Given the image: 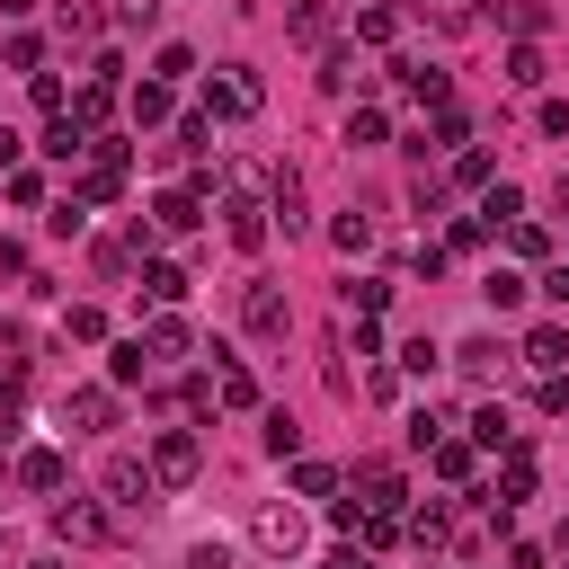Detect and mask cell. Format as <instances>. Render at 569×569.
I'll return each mask as SVG.
<instances>
[{
  "label": "cell",
  "instance_id": "obj_48",
  "mask_svg": "<svg viewBox=\"0 0 569 569\" xmlns=\"http://www.w3.org/2000/svg\"><path fill=\"white\" fill-rule=\"evenodd\" d=\"M27 89H36V107H44V116H71V107H62V80H53V71H36Z\"/></svg>",
  "mask_w": 569,
  "mask_h": 569
},
{
  "label": "cell",
  "instance_id": "obj_34",
  "mask_svg": "<svg viewBox=\"0 0 569 569\" xmlns=\"http://www.w3.org/2000/svg\"><path fill=\"white\" fill-rule=\"evenodd\" d=\"M142 373H151V347H142V338H124V347L107 356V382H142Z\"/></svg>",
  "mask_w": 569,
  "mask_h": 569
},
{
  "label": "cell",
  "instance_id": "obj_38",
  "mask_svg": "<svg viewBox=\"0 0 569 569\" xmlns=\"http://www.w3.org/2000/svg\"><path fill=\"white\" fill-rule=\"evenodd\" d=\"M187 71H196V53H187V44H160V53H151V80H169V89H178Z\"/></svg>",
  "mask_w": 569,
  "mask_h": 569
},
{
  "label": "cell",
  "instance_id": "obj_40",
  "mask_svg": "<svg viewBox=\"0 0 569 569\" xmlns=\"http://www.w3.org/2000/svg\"><path fill=\"white\" fill-rule=\"evenodd\" d=\"M507 240H516V258H542V249H551V231H542L533 213H525V222H507Z\"/></svg>",
  "mask_w": 569,
  "mask_h": 569
},
{
  "label": "cell",
  "instance_id": "obj_26",
  "mask_svg": "<svg viewBox=\"0 0 569 569\" xmlns=\"http://www.w3.org/2000/svg\"><path fill=\"white\" fill-rule=\"evenodd\" d=\"M124 196V169H80V187H71V204H116Z\"/></svg>",
  "mask_w": 569,
  "mask_h": 569
},
{
  "label": "cell",
  "instance_id": "obj_2",
  "mask_svg": "<svg viewBox=\"0 0 569 569\" xmlns=\"http://www.w3.org/2000/svg\"><path fill=\"white\" fill-rule=\"evenodd\" d=\"M151 471H160V489H187V480L204 471V445H196V427H160V436H151Z\"/></svg>",
  "mask_w": 569,
  "mask_h": 569
},
{
  "label": "cell",
  "instance_id": "obj_56",
  "mask_svg": "<svg viewBox=\"0 0 569 569\" xmlns=\"http://www.w3.org/2000/svg\"><path fill=\"white\" fill-rule=\"evenodd\" d=\"M0 169H18V133L9 124H0Z\"/></svg>",
  "mask_w": 569,
  "mask_h": 569
},
{
  "label": "cell",
  "instance_id": "obj_49",
  "mask_svg": "<svg viewBox=\"0 0 569 569\" xmlns=\"http://www.w3.org/2000/svg\"><path fill=\"white\" fill-rule=\"evenodd\" d=\"M178 151H213V116H187L178 124Z\"/></svg>",
  "mask_w": 569,
  "mask_h": 569
},
{
  "label": "cell",
  "instance_id": "obj_27",
  "mask_svg": "<svg viewBox=\"0 0 569 569\" xmlns=\"http://www.w3.org/2000/svg\"><path fill=\"white\" fill-rule=\"evenodd\" d=\"M267 213H276L284 231H302V222H311V213H302V178H293V169L276 178V196H267Z\"/></svg>",
  "mask_w": 569,
  "mask_h": 569
},
{
  "label": "cell",
  "instance_id": "obj_45",
  "mask_svg": "<svg viewBox=\"0 0 569 569\" xmlns=\"http://www.w3.org/2000/svg\"><path fill=\"white\" fill-rule=\"evenodd\" d=\"M0 62H9V71H36V62H44V44H36V36H9V44H0Z\"/></svg>",
  "mask_w": 569,
  "mask_h": 569
},
{
  "label": "cell",
  "instance_id": "obj_21",
  "mask_svg": "<svg viewBox=\"0 0 569 569\" xmlns=\"http://www.w3.org/2000/svg\"><path fill=\"white\" fill-rule=\"evenodd\" d=\"M462 427H471V445H480V453H507V445H516V427H507V409H498V400H489V409H471Z\"/></svg>",
  "mask_w": 569,
  "mask_h": 569
},
{
  "label": "cell",
  "instance_id": "obj_52",
  "mask_svg": "<svg viewBox=\"0 0 569 569\" xmlns=\"http://www.w3.org/2000/svg\"><path fill=\"white\" fill-rule=\"evenodd\" d=\"M187 569H231V551H222V542H196V551H187Z\"/></svg>",
  "mask_w": 569,
  "mask_h": 569
},
{
  "label": "cell",
  "instance_id": "obj_15",
  "mask_svg": "<svg viewBox=\"0 0 569 569\" xmlns=\"http://www.w3.org/2000/svg\"><path fill=\"white\" fill-rule=\"evenodd\" d=\"M151 222H160V231H196V222H204V213H196V187H160V196H151Z\"/></svg>",
  "mask_w": 569,
  "mask_h": 569
},
{
  "label": "cell",
  "instance_id": "obj_18",
  "mask_svg": "<svg viewBox=\"0 0 569 569\" xmlns=\"http://www.w3.org/2000/svg\"><path fill=\"white\" fill-rule=\"evenodd\" d=\"M391 80H400L418 107H445V71H436V62H391Z\"/></svg>",
  "mask_w": 569,
  "mask_h": 569
},
{
  "label": "cell",
  "instance_id": "obj_12",
  "mask_svg": "<svg viewBox=\"0 0 569 569\" xmlns=\"http://www.w3.org/2000/svg\"><path fill=\"white\" fill-rule=\"evenodd\" d=\"M525 365H533V373H560V365H569V329H560V320L525 329Z\"/></svg>",
  "mask_w": 569,
  "mask_h": 569
},
{
  "label": "cell",
  "instance_id": "obj_36",
  "mask_svg": "<svg viewBox=\"0 0 569 569\" xmlns=\"http://www.w3.org/2000/svg\"><path fill=\"white\" fill-rule=\"evenodd\" d=\"M329 240H338L347 258H365V249H373V222H365V213H338V222H329Z\"/></svg>",
  "mask_w": 569,
  "mask_h": 569
},
{
  "label": "cell",
  "instance_id": "obj_28",
  "mask_svg": "<svg viewBox=\"0 0 569 569\" xmlns=\"http://www.w3.org/2000/svg\"><path fill=\"white\" fill-rule=\"evenodd\" d=\"M213 409H258V382H249L240 365H222V373H213Z\"/></svg>",
  "mask_w": 569,
  "mask_h": 569
},
{
  "label": "cell",
  "instance_id": "obj_50",
  "mask_svg": "<svg viewBox=\"0 0 569 569\" xmlns=\"http://www.w3.org/2000/svg\"><path fill=\"white\" fill-rule=\"evenodd\" d=\"M436 356H445L436 338H409V347H400V365H409V373H436Z\"/></svg>",
  "mask_w": 569,
  "mask_h": 569
},
{
  "label": "cell",
  "instance_id": "obj_37",
  "mask_svg": "<svg viewBox=\"0 0 569 569\" xmlns=\"http://www.w3.org/2000/svg\"><path fill=\"white\" fill-rule=\"evenodd\" d=\"M382 302H391V284H382V276H356V284H347V311H356V320H373Z\"/></svg>",
  "mask_w": 569,
  "mask_h": 569
},
{
  "label": "cell",
  "instance_id": "obj_44",
  "mask_svg": "<svg viewBox=\"0 0 569 569\" xmlns=\"http://www.w3.org/2000/svg\"><path fill=\"white\" fill-rule=\"evenodd\" d=\"M293 489H302V498H329L338 471H329V462H293Z\"/></svg>",
  "mask_w": 569,
  "mask_h": 569
},
{
  "label": "cell",
  "instance_id": "obj_32",
  "mask_svg": "<svg viewBox=\"0 0 569 569\" xmlns=\"http://www.w3.org/2000/svg\"><path fill=\"white\" fill-rule=\"evenodd\" d=\"M373 142H391V124H382V107H356L347 116V151H373Z\"/></svg>",
  "mask_w": 569,
  "mask_h": 569
},
{
  "label": "cell",
  "instance_id": "obj_25",
  "mask_svg": "<svg viewBox=\"0 0 569 569\" xmlns=\"http://www.w3.org/2000/svg\"><path fill=\"white\" fill-rule=\"evenodd\" d=\"M356 36H365V44H391V36H400V9H391V0H365V9H356Z\"/></svg>",
  "mask_w": 569,
  "mask_h": 569
},
{
  "label": "cell",
  "instance_id": "obj_17",
  "mask_svg": "<svg viewBox=\"0 0 569 569\" xmlns=\"http://www.w3.org/2000/svg\"><path fill=\"white\" fill-rule=\"evenodd\" d=\"M320 89H329V98L365 89V71H356V44H329V53H320Z\"/></svg>",
  "mask_w": 569,
  "mask_h": 569
},
{
  "label": "cell",
  "instance_id": "obj_30",
  "mask_svg": "<svg viewBox=\"0 0 569 569\" xmlns=\"http://www.w3.org/2000/svg\"><path fill=\"white\" fill-rule=\"evenodd\" d=\"M507 89H542V44H507Z\"/></svg>",
  "mask_w": 569,
  "mask_h": 569
},
{
  "label": "cell",
  "instance_id": "obj_13",
  "mask_svg": "<svg viewBox=\"0 0 569 569\" xmlns=\"http://www.w3.org/2000/svg\"><path fill=\"white\" fill-rule=\"evenodd\" d=\"M9 480H18V489H62V453H53V445H27V453L9 462Z\"/></svg>",
  "mask_w": 569,
  "mask_h": 569
},
{
  "label": "cell",
  "instance_id": "obj_33",
  "mask_svg": "<svg viewBox=\"0 0 569 569\" xmlns=\"http://www.w3.org/2000/svg\"><path fill=\"white\" fill-rule=\"evenodd\" d=\"M480 222H489V231L525 222V196H516V187H489V196H480Z\"/></svg>",
  "mask_w": 569,
  "mask_h": 569
},
{
  "label": "cell",
  "instance_id": "obj_6",
  "mask_svg": "<svg viewBox=\"0 0 569 569\" xmlns=\"http://www.w3.org/2000/svg\"><path fill=\"white\" fill-rule=\"evenodd\" d=\"M62 427H71V436H107V427H116V382H80V391L62 400Z\"/></svg>",
  "mask_w": 569,
  "mask_h": 569
},
{
  "label": "cell",
  "instance_id": "obj_39",
  "mask_svg": "<svg viewBox=\"0 0 569 569\" xmlns=\"http://www.w3.org/2000/svg\"><path fill=\"white\" fill-rule=\"evenodd\" d=\"M116 27H124V36H151V27H160V0H116Z\"/></svg>",
  "mask_w": 569,
  "mask_h": 569
},
{
  "label": "cell",
  "instance_id": "obj_54",
  "mask_svg": "<svg viewBox=\"0 0 569 569\" xmlns=\"http://www.w3.org/2000/svg\"><path fill=\"white\" fill-rule=\"evenodd\" d=\"M320 569H373V560H365V551H356V542H347V551H329V560H320Z\"/></svg>",
  "mask_w": 569,
  "mask_h": 569
},
{
  "label": "cell",
  "instance_id": "obj_35",
  "mask_svg": "<svg viewBox=\"0 0 569 569\" xmlns=\"http://www.w3.org/2000/svg\"><path fill=\"white\" fill-rule=\"evenodd\" d=\"M445 436H453V418H445V409H409V445H418V453H436Z\"/></svg>",
  "mask_w": 569,
  "mask_h": 569
},
{
  "label": "cell",
  "instance_id": "obj_29",
  "mask_svg": "<svg viewBox=\"0 0 569 569\" xmlns=\"http://www.w3.org/2000/svg\"><path fill=\"white\" fill-rule=\"evenodd\" d=\"M284 27H293L302 44H329V9H320V0H293V9H284Z\"/></svg>",
  "mask_w": 569,
  "mask_h": 569
},
{
  "label": "cell",
  "instance_id": "obj_9",
  "mask_svg": "<svg viewBox=\"0 0 569 569\" xmlns=\"http://www.w3.org/2000/svg\"><path fill=\"white\" fill-rule=\"evenodd\" d=\"M142 347H151V365H169V356H187V347H196V329H187L178 311H151V320H142Z\"/></svg>",
  "mask_w": 569,
  "mask_h": 569
},
{
  "label": "cell",
  "instance_id": "obj_10",
  "mask_svg": "<svg viewBox=\"0 0 569 569\" xmlns=\"http://www.w3.org/2000/svg\"><path fill=\"white\" fill-rule=\"evenodd\" d=\"M525 498H533V453H525V436H516L507 462H498V498H489V507H525Z\"/></svg>",
  "mask_w": 569,
  "mask_h": 569
},
{
  "label": "cell",
  "instance_id": "obj_8",
  "mask_svg": "<svg viewBox=\"0 0 569 569\" xmlns=\"http://www.w3.org/2000/svg\"><path fill=\"white\" fill-rule=\"evenodd\" d=\"M222 240H231V249H267V204H258V196H231V204H222Z\"/></svg>",
  "mask_w": 569,
  "mask_h": 569
},
{
  "label": "cell",
  "instance_id": "obj_11",
  "mask_svg": "<svg viewBox=\"0 0 569 569\" xmlns=\"http://www.w3.org/2000/svg\"><path fill=\"white\" fill-rule=\"evenodd\" d=\"M53 27H62V44H98L107 36V9L98 0H53Z\"/></svg>",
  "mask_w": 569,
  "mask_h": 569
},
{
  "label": "cell",
  "instance_id": "obj_43",
  "mask_svg": "<svg viewBox=\"0 0 569 569\" xmlns=\"http://www.w3.org/2000/svg\"><path fill=\"white\" fill-rule=\"evenodd\" d=\"M293 445H302V427H293V418H284V409H267V453H276V462H284V453H293Z\"/></svg>",
  "mask_w": 569,
  "mask_h": 569
},
{
  "label": "cell",
  "instance_id": "obj_20",
  "mask_svg": "<svg viewBox=\"0 0 569 569\" xmlns=\"http://www.w3.org/2000/svg\"><path fill=\"white\" fill-rule=\"evenodd\" d=\"M453 365H462L471 382H489V373H507V347H498V338H462V347H453Z\"/></svg>",
  "mask_w": 569,
  "mask_h": 569
},
{
  "label": "cell",
  "instance_id": "obj_51",
  "mask_svg": "<svg viewBox=\"0 0 569 569\" xmlns=\"http://www.w3.org/2000/svg\"><path fill=\"white\" fill-rule=\"evenodd\" d=\"M409 542H445V507H418L409 516Z\"/></svg>",
  "mask_w": 569,
  "mask_h": 569
},
{
  "label": "cell",
  "instance_id": "obj_46",
  "mask_svg": "<svg viewBox=\"0 0 569 569\" xmlns=\"http://www.w3.org/2000/svg\"><path fill=\"white\" fill-rule=\"evenodd\" d=\"M453 187H489V151H453Z\"/></svg>",
  "mask_w": 569,
  "mask_h": 569
},
{
  "label": "cell",
  "instance_id": "obj_19",
  "mask_svg": "<svg viewBox=\"0 0 569 569\" xmlns=\"http://www.w3.org/2000/svg\"><path fill=\"white\" fill-rule=\"evenodd\" d=\"M36 151H44V160H80V151H89V124H80V116H53Z\"/></svg>",
  "mask_w": 569,
  "mask_h": 569
},
{
  "label": "cell",
  "instance_id": "obj_31",
  "mask_svg": "<svg viewBox=\"0 0 569 569\" xmlns=\"http://www.w3.org/2000/svg\"><path fill=\"white\" fill-rule=\"evenodd\" d=\"M133 124H142V133L169 124V80H142V89H133Z\"/></svg>",
  "mask_w": 569,
  "mask_h": 569
},
{
  "label": "cell",
  "instance_id": "obj_3",
  "mask_svg": "<svg viewBox=\"0 0 569 569\" xmlns=\"http://www.w3.org/2000/svg\"><path fill=\"white\" fill-rule=\"evenodd\" d=\"M98 489H107V507H151V498H160V471H151L142 453H116V462L98 471Z\"/></svg>",
  "mask_w": 569,
  "mask_h": 569
},
{
  "label": "cell",
  "instance_id": "obj_7",
  "mask_svg": "<svg viewBox=\"0 0 569 569\" xmlns=\"http://www.w3.org/2000/svg\"><path fill=\"white\" fill-rule=\"evenodd\" d=\"M240 329H249V338H284V329H293V302H284L276 284H249V293H240Z\"/></svg>",
  "mask_w": 569,
  "mask_h": 569
},
{
  "label": "cell",
  "instance_id": "obj_41",
  "mask_svg": "<svg viewBox=\"0 0 569 569\" xmlns=\"http://www.w3.org/2000/svg\"><path fill=\"white\" fill-rule=\"evenodd\" d=\"M480 293H489V302H498V311H516V302H525V276H516V267H498V276H489V284H480Z\"/></svg>",
  "mask_w": 569,
  "mask_h": 569
},
{
  "label": "cell",
  "instance_id": "obj_47",
  "mask_svg": "<svg viewBox=\"0 0 569 569\" xmlns=\"http://www.w3.org/2000/svg\"><path fill=\"white\" fill-rule=\"evenodd\" d=\"M436 471H445V480H471V445L445 436V445H436Z\"/></svg>",
  "mask_w": 569,
  "mask_h": 569
},
{
  "label": "cell",
  "instance_id": "obj_14",
  "mask_svg": "<svg viewBox=\"0 0 569 569\" xmlns=\"http://www.w3.org/2000/svg\"><path fill=\"white\" fill-rule=\"evenodd\" d=\"M356 507H400V471L365 453V462H356Z\"/></svg>",
  "mask_w": 569,
  "mask_h": 569
},
{
  "label": "cell",
  "instance_id": "obj_4",
  "mask_svg": "<svg viewBox=\"0 0 569 569\" xmlns=\"http://www.w3.org/2000/svg\"><path fill=\"white\" fill-rule=\"evenodd\" d=\"M249 542H258L267 560H302V542H311V525H302V507H258V525H249Z\"/></svg>",
  "mask_w": 569,
  "mask_h": 569
},
{
  "label": "cell",
  "instance_id": "obj_22",
  "mask_svg": "<svg viewBox=\"0 0 569 569\" xmlns=\"http://www.w3.org/2000/svg\"><path fill=\"white\" fill-rule=\"evenodd\" d=\"M356 533H365V551H391V542L409 533V516H400V507H365V516H356Z\"/></svg>",
  "mask_w": 569,
  "mask_h": 569
},
{
  "label": "cell",
  "instance_id": "obj_58",
  "mask_svg": "<svg viewBox=\"0 0 569 569\" xmlns=\"http://www.w3.org/2000/svg\"><path fill=\"white\" fill-rule=\"evenodd\" d=\"M0 480H9V471H0Z\"/></svg>",
  "mask_w": 569,
  "mask_h": 569
},
{
  "label": "cell",
  "instance_id": "obj_5",
  "mask_svg": "<svg viewBox=\"0 0 569 569\" xmlns=\"http://www.w3.org/2000/svg\"><path fill=\"white\" fill-rule=\"evenodd\" d=\"M53 533H62L71 551H98V542L116 533V516H107L98 498H62V507H53Z\"/></svg>",
  "mask_w": 569,
  "mask_h": 569
},
{
  "label": "cell",
  "instance_id": "obj_16",
  "mask_svg": "<svg viewBox=\"0 0 569 569\" xmlns=\"http://www.w3.org/2000/svg\"><path fill=\"white\" fill-rule=\"evenodd\" d=\"M489 9H498V27H507L516 44H533V36L551 27V9H542V0H489Z\"/></svg>",
  "mask_w": 569,
  "mask_h": 569
},
{
  "label": "cell",
  "instance_id": "obj_55",
  "mask_svg": "<svg viewBox=\"0 0 569 569\" xmlns=\"http://www.w3.org/2000/svg\"><path fill=\"white\" fill-rule=\"evenodd\" d=\"M542 293H551V302H569V258H560V267L542 276Z\"/></svg>",
  "mask_w": 569,
  "mask_h": 569
},
{
  "label": "cell",
  "instance_id": "obj_57",
  "mask_svg": "<svg viewBox=\"0 0 569 569\" xmlns=\"http://www.w3.org/2000/svg\"><path fill=\"white\" fill-rule=\"evenodd\" d=\"M551 204H560V213H569V169H560V187H551Z\"/></svg>",
  "mask_w": 569,
  "mask_h": 569
},
{
  "label": "cell",
  "instance_id": "obj_23",
  "mask_svg": "<svg viewBox=\"0 0 569 569\" xmlns=\"http://www.w3.org/2000/svg\"><path fill=\"white\" fill-rule=\"evenodd\" d=\"M71 116H80V124L98 133V124L116 116V80H80V98H71Z\"/></svg>",
  "mask_w": 569,
  "mask_h": 569
},
{
  "label": "cell",
  "instance_id": "obj_42",
  "mask_svg": "<svg viewBox=\"0 0 569 569\" xmlns=\"http://www.w3.org/2000/svg\"><path fill=\"white\" fill-rule=\"evenodd\" d=\"M62 338H80V347H89V338H107V311H98V302H80V311L62 320Z\"/></svg>",
  "mask_w": 569,
  "mask_h": 569
},
{
  "label": "cell",
  "instance_id": "obj_53",
  "mask_svg": "<svg viewBox=\"0 0 569 569\" xmlns=\"http://www.w3.org/2000/svg\"><path fill=\"white\" fill-rule=\"evenodd\" d=\"M427 9H436V18H445V27H471V18H480V9H471V0H427Z\"/></svg>",
  "mask_w": 569,
  "mask_h": 569
},
{
  "label": "cell",
  "instance_id": "obj_1",
  "mask_svg": "<svg viewBox=\"0 0 569 569\" xmlns=\"http://www.w3.org/2000/svg\"><path fill=\"white\" fill-rule=\"evenodd\" d=\"M258 107H267V80H258L249 62H222V71L204 80V116H213V124H240V116H258Z\"/></svg>",
  "mask_w": 569,
  "mask_h": 569
},
{
  "label": "cell",
  "instance_id": "obj_24",
  "mask_svg": "<svg viewBox=\"0 0 569 569\" xmlns=\"http://www.w3.org/2000/svg\"><path fill=\"white\" fill-rule=\"evenodd\" d=\"M142 293H151L160 311H169V302H187V267H169V258H151V267H142Z\"/></svg>",
  "mask_w": 569,
  "mask_h": 569
}]
</instances>
